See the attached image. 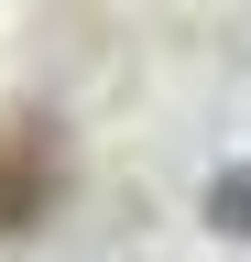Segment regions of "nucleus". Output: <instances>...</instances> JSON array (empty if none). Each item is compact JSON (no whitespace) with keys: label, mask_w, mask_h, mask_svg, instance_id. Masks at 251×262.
<instances>
[{"label":"nucleus","mask_w":251,"mask_h":262,"mask_svg":"<svg viewBox=\"0 0 251 262\" xmlns=\"http://www.w3.org/2000/svg\"><path fill=\"white\" fill-rule=\"evenodd\" d=\"M55 208V131H0V241Z\"/></svg>","instance_id":"f257e3e1"},{"label":"nucleus","mask_w":251,"mask_h":262,"mask_svg":"<svg viewBox=\"0 0 251 262\" xmlns=\"http://www.w3.org/2000/svg\"><path fill=\"white\" fill-rule=\"evenodd\" d=\"M208 219L230 229V241H251V164H230V175L208 186Z\"/></svg>","instance_id":"f03ea898"}]
</instances>
